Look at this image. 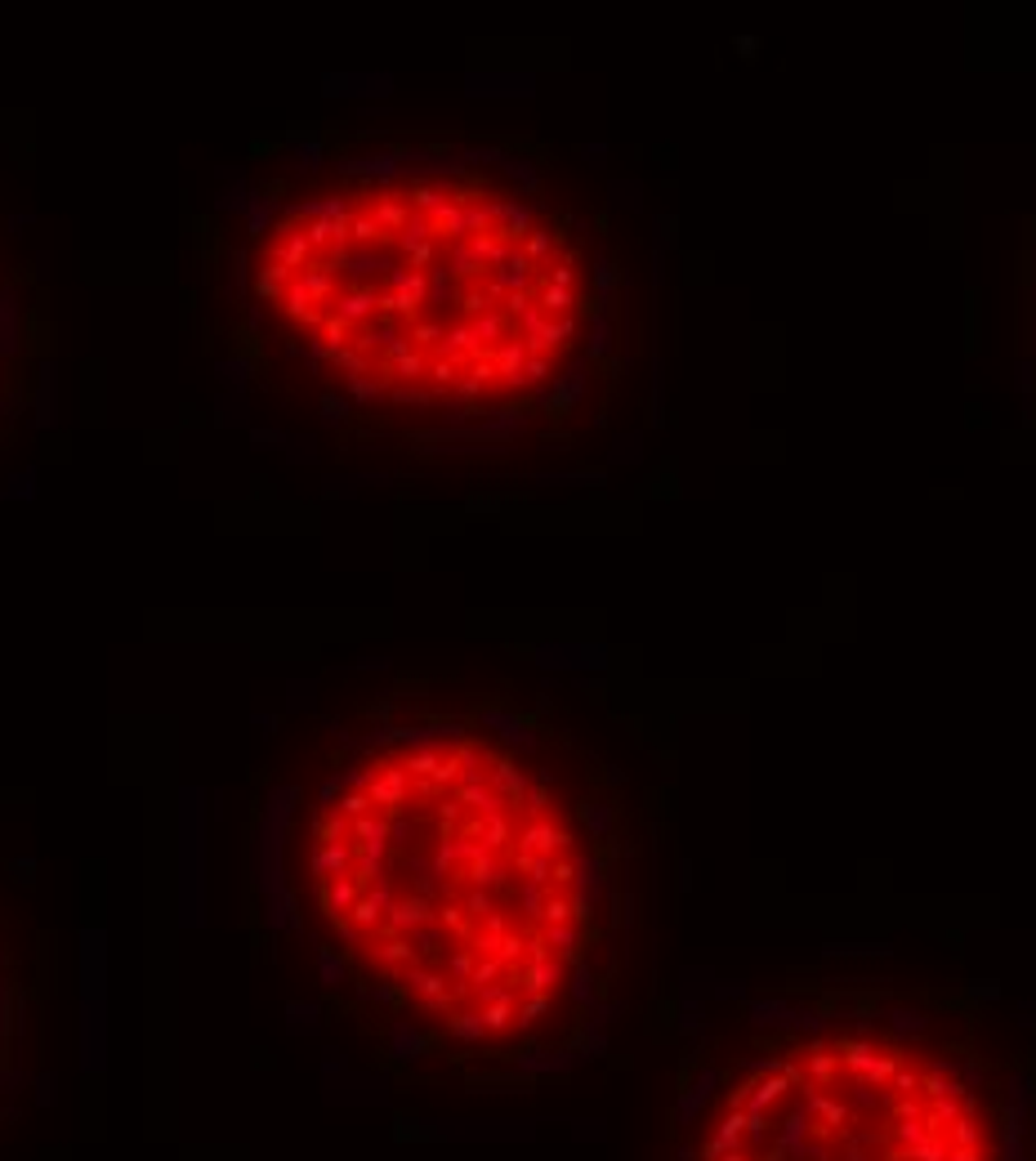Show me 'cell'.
Returning a JSON list of instances; mask_svg holds the SVG:
<instances>
[{
  "label": "cell",
  "mask_w": 1036,
  "mask_h": 1161,
  "mask_svg": "<svg viewBox=\"0 0 1036 1161\" xmlns=\"http://www.w3.org/2000/svg\"><path fill=\"white\" fill-rule=\"evenodd\" d=\"M268 920L326 982L460 1054H532L599 1010L617 924L612 800L510 697H394L260 836Z\"/></svg>",
  "instance_id": "cell-2"
},
{
  "label": "cell",
  "mask_w": 1036,
  "mask_h": 1161,
  "mask_svg": "<svg viewBox=\"0 0 1036 1161\" xmlns=\"http://www.w3.org/2000/svg\"><path fill=\"white\" fill-rule=\"evenodd\" d=\"M1019 371H1023V393L1036 425V220L1019 255Z\"/></svg>",
  "instance_id": "cell-5"
},
{
  "label": "cell",
  "mask_w": 1036,
  "mask_h": 1161,
  "mask_svg": "<svg viewBox=\"0 0 1036 1161\" xmlns=\"http://www.w3.org/2000/svg\"><path fill=\"white\" fill-rule=\"evenodd\" d=\"M697 1161H1001V1139L951 1058L849 1023L759 1050L715 1104Z\"/></svg>",
  "instance_id": "cell-3"
},
{
  "label": "cell",
  "mask_w": 1036,
  "mask_h": 1161,
  "mask_svg": "<svg viewBox=\"0 0 1036 1161\" xmlns=\"http://www.w3.org/2000/svg\"><path fill=\"white\" fill-rule=\"evenodd\" d=\"M32 304L23 273L0 278V420H18L27 411L32 389Z\"/></svg>",
  "instance_id": "cell-4"
},
{
  "label": "cell",
  "mask_w": 1036,
  "mask_h": 1161,
  "mask_svg": "<svg viewBox=\"0 0 1036 1161\" xmlns=\"http://www.w3.org/2000/svg\"><path fill=\"white\" fill-rule=\"evenodd\" d=\"M192 242L228 380L340 447L505 460L572 443L612 398V232L532 139L260 134Z\"/></svg>",
  "instance_id": "cell-1"
}]
</instances>
